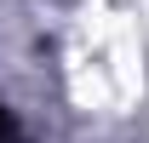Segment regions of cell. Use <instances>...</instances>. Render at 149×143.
I'll list each match as a JSON object with an SVG mask.
<instances>
[{"label": "cell", "instance_id": "cell-1", "mask_svg": "<svg viewBox=\"0 0 149 143\" xmlns=\"http://www.w3.org/2000/svg\"><path fill=\"white\" fill-rule=\"evenodd\" d=\"M69 86L86 109H103V115H120V109L143 92V52H138V35L126 23L92 17L69 46Z\"/></svg>", "mask_w": 149, "mask_h": 143}]
</instances>
